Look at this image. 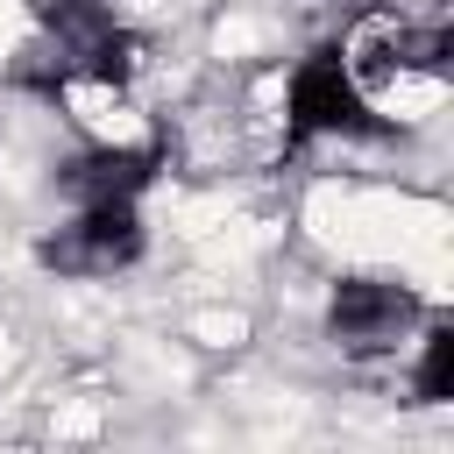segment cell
Returning <instances> with one entry per match:
<instances>
[{"mask_svg":"<svg viewBox=\"0 0 454 454\" xmlns=\"http://www.w3.org/2000/svg\"><path fill=\"white\" fill-rule=\"evenodd\" d=\"M142 255V220H135V199H114V206H78L71 227H57L35 262L57 270V277H114Z\"/></svg>","mask_w":454,"mask_h":454,"instance_id":"cell-1","label":"cell"},{"mask_svg":"<svg viewBox=\"0 0 454 454\" xmlns=\"http://www.w3.org/2000/svg\"><path fill=\"white\" fill-rule=\"evenodd\" d=\"M284 106H291V135H376V114H369V99H362V78H355L348 57H333V50L305 57V64L291 71Z\"/></svg>","mask_w":454,"mask_h":454,"instance_id":"cell-2","label":"cell"},{"mask_svg":"<svg viewBox=\"0 0 454 454\" xmlns=\"http://www.w3.org/2000/svg\"><path fill=\"white\" fill-rule=\"evenodd\" d=\"M411 326H419V298H411L404 284H390V277H348V284H333V305H326L333 348H348V355H383V348H397Z\"/></svg>","mask_w":454,"mask_h":454,"instance_id":"cell-3","label":"cell"},{"mask_svg":"<svg viewBox=\"0 0 454 454\" xmlns=\"http://www.w3.org/2000/svg\"><path fill=\"white\" fill-rule=\"evenodd\" d=\"M149 177H156V149H142V142H99V149L57 163V192H64L71 206H114V199H135Z\"/></svg>","mask_w":454,"mask_h":454,"instance_id":"cell-4","label":"cell"},{"mask_svg":"<svg viewBox=\"0 0 454 454\" xmlns=\"http://www.w3.org/2000/svg\"><path fill=\"white\" fill-rule=\"evenodd\" d=\"M135 71H142V35H128L121 21H114V28L78 57V78H85V85H114V92H121Z\"/></svg>","mask_w":454,"mask_h":454,"instance_id":"cell-5","label":"cell"},{"mask_svg":"<svg viewBox=\"0 0 454 454\" xmlns=\"http://www.w3.org/2000/svg\"><path fill=\"white\" fill-rule=\"evenodd\" d=\"M411 390H419V404H447V397H454V326H447V319L426 326V348H419Z\"/></svg>","mask_w":454,"mask_h":454,"instance_id":"cell-6","label":"cell"}]
</instances>
